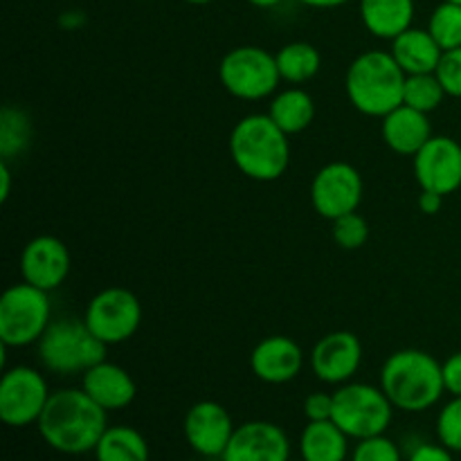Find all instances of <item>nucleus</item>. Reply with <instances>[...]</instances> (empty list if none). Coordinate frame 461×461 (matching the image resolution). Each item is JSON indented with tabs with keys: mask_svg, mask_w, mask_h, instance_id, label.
<instances>
[{
	"mask_svg": "<svg viewBox=\"0 0 461 461\" xmlns=\"http://www.w3.org/2000/svg\"><path fill=\"white\" fill-rule=\"evenodd\" d=\"M106 410L84 390H59L50 396L39 419L45 444L63 455H84L95 450L108 428Z\"/></svg>",
	"mask_w": 461,
	"mask_h": 461,
	"instance_id": "nucleus-1",
	"label": "nucleus"
},
{
	"mask_svg": "<svg viewBox=\"0 0 461 461\" xmlns=\"http://www.w3.org/2000/svg\"><path fill=\"white\" fill-rule=\"evenodd\" d=\"M189 5H207V3H214V0H185Z\"/></svg>",
	"mask_w": 461,
	"mask_h": 461,
	"instance_id": "nucleus-40",
	"label": "nucleus"
},
{
	"mask_svg": "<svg viewBox=\"0 0 461 461\" xmlns=\"http://www.w3.org/2000/svg\"><path fill=\"white\" fill-rule=\"evenodd\" d=\"M302 461H345L349 455V437L329 419L309 421L300 437Z\"/></svg>",
	"mask_w": 461,
	"mask_h": 461,
	"instance_id": "nucleus-22",
	"label": "nucleus"
},
{
	"mask_svg": "<svg viewBox=\"0 0 461 461\" xmlns=\"http://www.w3.org/2000/svg\"><path fill=\"white\" fill-rule=\"evenodd\" d=\"M432 138V126L421 111L401 104L396 111L383 117V140L387 147L401 156H417L428 140Z\"/></svg>",
	"mask_w": 461,
	"mask_h": 461,
	"instance_id": "nucleus-19",
	"label": "nucleus"
},
{
	"mask_svg": "<svg viewBox=\"0 0 461 461\" xmlns=\"http://www.w3.org/2000/svg\"><path fill=\"white\" fill-rule=\"evenodd\" d=\"M394 405L381 387L367 383H345L333 394L331 421L349 439H369L385 435L392 423Z\"/></svg>",
	"mask_w": 461,
	"mask_h": 461,
	"instance_id": "nucleus-6",
	"label": "nucleus"
},
{
	"mask_svg": "<svg viewBox=\"0 0 461 461\" xmlns=\"http://www.w3.org/2000/svg\"><path fill=\"white\" fill-rule=\"evenodd\" d=\"M70 252L57 237H36L21 255L23 279L41 291L50 293L66 282L70 273Z\"/></svg>",
	"mask_w": 461,
	"mask_h": 461,
	"instance_id": "nucleus-16",
	"label": "nucleus"
},
{
	"mask_svg": "<svg viewBox=\"0 0 461 461\" xmlns=\"http://www.w3.org/2000/svg\"><path fill=\"white\" fill-rule=\"evenodd\" d=\"M230 156L243 176L259 183H273L288 169L291 144L273 117L248 115L230 135Z\"/></svg>",
	"mask_w": 461,
	"mask_h": 461,
	"instance_id": "nucleus-2",
	"label": "nucleus"
},
{
	"mask_svg": "<svg viewBox=\"0 0 461 461\" xmlns=\"http://www.w3.org/2000/svg\"><path fill=\"white\" fill-rule=\"evenodd\" d=\"M268 115L286 135L302 133L315 117L313 97L302 88H288L270 102Z\"/></svg>",
	"mask_w": 461,
	"mask_h": 461,
	"instance_id": "nucleus-23",
	"label": "nucleus"
},
{
	"mask_svg": "<svg viewBox=\"0 0 461 461\" xmlns=\"http://www.w3.org/2000/svg\"><path fill=\"white\" fill-rule=\"evenodd\" d=\"M84 322L104 345L126 342L142 322V304L131 291L120 286L106 288L90 300Z\"/></svg>",
	"mask_w": 461,
	"mask_h": 461,
	"instance_id": "nucleus-9",
	"label": "nucleus"
},
{
	"mask_svg": "<svg viewBox=\"0 0 461 461\" xmlns=\"http://www.w3.org/2000/svg\"><path fill=\"white\" fill-rule=\"evenodd\" d=\"M446 90L435 72L430 75H408L403 90V104L421 113H432L444 102Z\"/></svg>",
	"mask_w": 461,
	"mask_h": 461,
	"instance_id": "nucleus-26",
	"label": "nucleus"
},
{
	"mask_svg": "<svg viewBox=\"0 0 461 461\" xmlns=\"http://www.w3.org/2000/svg\"><path fill=\"white\" fill-rule=\"evenodd\" d=\"M297 3L306 5V7H315V9H333L349 3V0H297Z\"/></svg>",
	"mask_w": 461,
	"mask_h": 461,
	"instance_id": "nucleus-37",
	"label": "nucleus"
},
{
	"mask_svg": "<svg viewBox=\"0 0 461 461\" xmlns=\"http://www.w3.org/2000/svg\"><path fill=\"white\" fill-rule=\"evenodd\" d=\"M408 461H455L453 453L446 446L435 444H421L419 448L412 450Z\"/></svg>",
	"mask_w": 461,
	"mask_h": 461,
	"instance_id": "nucleus-35",
	"label": "nucleus"
},
{
	"mask_svg": "<svg viewBox=\"0 0 461 461\" xmlns=\"http://www.w3.org/2000/svg\"><path fill=\"white\" fill-rule=\"evenodd\" d=\"M428 32L432 39L439 43V48L455 50L461 48V5L457 3H441L439 7L432 12L430 23H428Z\"/></svg>",
	"mask_w": 461,
	"mask_h": 461,
	"instance_id": "nucleus-27",
	"label": "nucleus"
},
{
	"mask_svg": "<svg viewBox=\"0 0 461 461\" xmlns=\"http://www.w3.org/2000/svg\"><path fill=\"white\" fill-rule=\"evenodd\" d=\"M45 378L32 367H12L0 378V419L9 428L39 423L50 401Z\"/></svg>",
	"mask_w": 461,
	"mask_h": 461,
	"instance_id": "nucleus-10",
	"label": "nucleus"
},
{
	"mask_svg": "<svg viewBox=\"0 0 461 461\" xmlns=\"http://www.w3.org/2000/svg\"><path fill=\"white\" fill-rule=\"evenodd\" d=\"M446 3H457V5H461V0H446Z\"/></svg>",
	"mask_w": 461,
	"mask_h": 461,
	"instance_id": "nucleus-41",
	"label": "nucleus"
},
{
	"mask_svg": "<svg viewBox=\"0 0 461 461\" xmlns=\"http://www.w3.org/2000/svg\"><path fill=\"white\" fill-rule=\"evenodd\" d=\"M441 367H444L446 392H450L453 396H461V351L450 356Z\"/></svg>",
	"mask_w": 461,
	"mask_h": 461,
	"instance_id": "nucleus-34",
	"label": "nucleus"
},
{
	"mask_svg": "<svg viewBox=\"0 0 461 461\" xmlns=\"http://www.w3.org/2000/svg\"><path fill=\"white\" fill-rule=\"evenodd\" d=\"M360 18L372 36L394 41L412 27L414 0H360Z\"/></svg>",
	"mask_w": 461,
	"mask_h": 461,
	"instance_id": "nucleus-21",
	"label": "nucleus"
},
{
	"mask_svg": "<svg viewBox=\"0 0 461 461\" xmlns=\"http://www.w3.org/2000/svg\"><path fill=\"white\" fill-rule=\"evenodd\" d=\"M183 461H198V459H183Z\"/></svg>",
	"mask_w": 461,
	"mask_h": 461,
	"instance_id": "nucleus-42",
	"label": "nucleus"
},
{
	"mask_svg": "<svg viewBox=\"0 0 461 461\" xmlns=\"http://www.w3.org/2000/svg\"><path fill=\"white\" fill-rule=\"evenodd\" d=\"M9 178H12V174H9L7 160H3V162H0V183H3V187H0V201H7V196H9Z\"/></svg>",
	"mask_w": 461,
	"mask_h": 461,
	"instance_id": "nucleus-38",
	"label": "nucleus"
},
{
	"mask_svg": "<svg viewBox=\"0 0 461 461\" xmlns=\"http://www.w3.org/2000/svg\"><path fill=\"white\" fill-rule=\"evenodd\" d=\"M106 347L88 324L79 320H59L39 340V356L50 372L86 374L106 356Z\"/></svg>",
	"mask_w": 461,
	"mask_h": 461,
	"instance_id": "nucleus-5",
	"label": "nucleus"
},
{
	"mask_svg": "<svg viewBox=\"0 0 461 461\" xmlns=\"http://www.w3.org/2000/svg\"><path fill=\"white\" fill-rule=\"evenodd\" d=\"M414 176L426 192L446 194L461 187V144L446 135H432L414 156Z\"/></svg>",
	"mask_w": 461,
	"mask_h": 461,
	"instance_id": "nucleus-12",
	"label": "nucleus"
},
{
	"mask_svg": "<svg viewBox=\"0 0 461 461\" xmlns=\"http://www.w3.org/2000/svg\"><path fill=\"white\" fill-rule=\"evenodd\" d=\"M444 50L428 30L410 27L392 41V57L405 75H430L437 72Z\"/></svg>",
	"mask_w": 461,
	"mask_h": 461,
	"instance_id": "nucleus-20",
	"label": "nucleus"
},
{
	"mask_svg": "<svg viewBox=\"0 0 461 461\" xmlns=\"http://www.w3.org/2000/svg\"><path fill=\"white\" fill-rule=\"evenodd\" d=\"M30 120L23 111L16 108H5L0 115V153L3 160H7L14 153H21L30 142Z\"/></svg>",
	"mask_w": 461,
	"mask_h": 461,
	"instance_id": "nucleus-28",
	"label": "nucleus"
},
{
	"mask_svg": "<svg viewBox=\"0 0 461 461\" xmlns=\"http://www.w3.org/2000/svg\"><path fill=\"white\" fill-rule=\"evenodd\" d=\"M351 461H403L401 450L390 437L378 435L369 439H360L351 453Z\"/></svg>",
	"mask_w": 461,
	"mask_h": 461,
	"instance_id": "nucleus-31",
	"label": "nucleus"
},
{
	"mask_svg": "<svg viewBox=\"0 0 461 461\" xmlns=\"http://www.w3.org/2000/svg\"><path fill=\"white\" fill-rule=\"evenodd\" d=\"M369 239V225L358 212L340 216L333 221V241L345 250H358L367 243Z\"/></svg>",
	"mask_w": 461,
	"mask_h": 461,
	"instance_id": "nucleus-29",
	"label": "nucleus"
},
{
	"mask_svg": "<svg viewBox=\"0 0 461 461\" xmlns=\"http://www.w3.org/2000/svg\"><path fill=\"white\" fill-rule=\"evenodd\" d=\"M48 293L32 284H14L0 297V342L27 347L43 338L50 327Z\"/></svg>",
	"mask_w": 461,
	"mask_h": 461,
	"instance_id": "nucleus-7",
	"label": "nucleus"
},
{
	"mask_svg": "<svg viewBox=\"0 0 461 461\" xmlns=\"http://www.w3.org/2000/svg\"><path fill=\"white\" fill-rule=\"evenodd\" d=\"M363 363V345L351 331H333L311 351V367L322 383L345 385Z\"/></svg>",
	"mask_w": 461,
	"mask_h": 461,
	"instance_id": "nucleus-14",
	"label": "nucleus"
},
{
	"mask_svg": "<svg viewBox=\"0 0 461 461\" xmlns=\"http://www.w3.org/2000/svg\"><path fill=\"white\" fill-rule=\"evenodd\" d=\"M250 5H255V7L259 9H270V7H277L279 3H284V0H248Z\"/></svg>",
	"mask_w": 461,
	"mask_h": 461,
	"instance_id": "nucleus-39",
	"label": "nucleus"
},
{
	"mask_svg": "<svg viewBox=\"0 0 461 461\" xmlns=\"http://www.w3.org/2000/svg\"><path fill=\"white\" fill-rule=\"evenodd\" d=\"M304 417L309 421H329L333 417V394L315 392L304 401Z\"/></svg>",
	"mask_w": 461,
	"mask_h": 461,
	"instance_id": "nucleus-33",
	"label": "nucleus"
},
{
	"mask_svg": "<svg viewBox=\"0 0 461 461\" xmlns=\"http://www.w3.org/2000/svg\"><path fill=\"white\" fill-rule=\"evenodd\" d=\"M277 59L279 75L288 84H304V81L313 79L322 66V57H320L318 48L304 41H295L288 43L275 54Z\"/></svg>",
	"mask_w": 461,
	"mask_h": 461,
	"instance_id": "nucleus-25",
	"label": "nucleus"
},
{
	"mask_svg": "<svg viewBox=\"0 0 461 461\" xmlns=\"http://www.w3.org/2000/svg\"><path fill=\"white\" fill-rule=\"evenodd\" d=\"M437 437L450 453H461V396H453L437 419Z\"/></svg>",
	"mask_w": 461,
	"mask_h": 461,
	"instance_id": "nucleus-30",
	"label": "nucleus"
},
{
	"mask_svg": "<svg viewBox=\"0 0 461 461\" xmlns=\"http://www.w3.org/2000/svg\"><path fill=\"white\" fill-rule=\"evenodd\" d=\"M250 367L259 381L270 383V385H284L302 372L304 354L291 338L270 336L252 349Z\"/></svg>",
	"mask_w": 461,
	"mask_h": 461,
	"instance_id": "nucleus-17",
	"label": "nucleus"
},
{
	"mask_svg": "<svg viewBox=\"0 0 461 461\" xmlns=\"http://www.w3.org/2000/svg\"><path fill=\"white\" fill-rule=\"evenodd\" d=\"M405 79L392 52L372 50L356 57L347 70V97L363 115L385 117L403 104Z\"/></svg>",
	"mask_w": 461,
	"mask_h": 461,
	"instance_id": "nucleus-4",
	"label": "nucleus"
},
{
	"mask_svg": "<svg viewBox=\"0 0 461 461\" xmlns=\"http://www.w3.org/2000/svg\"><path fill=\"white\" fill-rule=\"evenodd\" d=\"M234 430L230 412L216 401L192 405L185 417V439L203 457H223Z\"/></svg>",
	"mask_w": 461,
	"mask_h": 461,
	"instance_id": "nucleus-13",
	"label": "nucleus"
},
{
	"mask_svg": "<svg viewBox=\"0 0 461 461\" xmlns=\"http://www.w3.org/2000/svg\"><path fill=\"white\" fill-rule=\"evenodd\" d=\"M311 201L315 212L329 221L358 212L363 201V178L358 169L347 162H331L322 167L311 185Z\"/></svg>",
	"mask_w": 461,
	"mask_h": 461,
	"instance_id": "nucleus-11",
	"label": "nucleus"
},
{
	"mask_svg": "<svg viewBox=\"0 0 461 461\" xmlns=\"http://www.w3.org/2000/svg\"><path fill=\"white\" fill-rule=\"evenodd\" d=\"M441 205H444V196H441V194L426 192V189H421V196H419V210H421L423 214H428V216L437 214V212L441 210Z\"/></svg>",
	"mask_w": 461,
	"mask_h": 461,
	"instance_id": "nucleus-36",
	"label": "nucleus"
},
{
	"mask_svg": "<svg viewBox=\"0 0 461 461\" xmlns=\"http://www.w3.org/2000/svg\"><path fill=\"white\" fill-rule=\"evenodd\" d=\"M223 461H288L291 441L286 432L270 421H248L234 430Z\"/></svg>",
	"mask_w": 461,
	"mask_h": 461,
	"instance_id": "nucleus-15",
	"label": "nucleus"
},
{
	"mask_svg": "<svg viewBox=\"0 0 461 461\" xmlns=\"http://www.w3.org/2000/svg\"><path fill=\"white\" fill-rule=\"evenodd\" d=\"M437 79L444 86L446 95L461 99V48L446 50L437 66Z\"/></svg>",
	"mask_w": 461,
	"mask_h": 461,
	"instance_id": "nucleus-32",
	"label": "nucleus"
},
{
	"mask_svg": "<svg viewBox=\"0 0 461 461\" xmlns=\"http://www.w3.org/2000/svg\"><path fill=\"white\" fill-rule=\"evenodd\" d=\"M219 77L230 95L248 99V102L268 97L282 79L277 59L268 50L257 48V45H241V48L230 50L221 61Z\"/></svg>",
	"mask_w": 461,
	"mask_h": 461,
	"instance_id": "nucleus-8",
	"label": "nucleus"
},
{
	"mask_svg": "<svg viewBox=\"0 0 461 461\" xmlns=\"http://www.w3.org/2000/svg\"><path fill=\"white\" fill-rule=\"evenodd\" d=\"M93 453L97 461H149V444L135 428L108 426Z\"/></svg>",
	"mask_w": 461,
	"mask_h": 461,
	"instance_id": "nucleus-24",
	"label": "nucleus"
},
{
	"mask_svg": "<svg viewBox=\"0 0 461 461\" xmlns=\"http://www.w3.org/2000/svg\"><path fill=\"white\" fill-rule=\"evenodd\" d=\"M81 390L90 396L97 405H102L106 412L113 410H124L133 403L138 387L131 374L122 369L120 365H113L102 360L99 365L90 367L84 374Z\"/></svg>",
	"mask_w": 461,
	"mask_h": 461,
	"instance_id": "nucleus-18",
	"label": "nucleus"
},
{
	"mask_svg": "<svg viewBox=\"0 0 461 461\" xmlns=\"http://www.w3.org/2000/svg\"><path fill=\"white\" fill-rule=\"evenodd\" d=\"M381 390L396 410L426 412L446 392L444 367L426 351H396L383 365Z\"/></svg>",
	"mask_w": 461,
	"mask_h": 461,
	"instance_id": "nucleus-3",
	"label": "nucleus"
}]
</instances>
